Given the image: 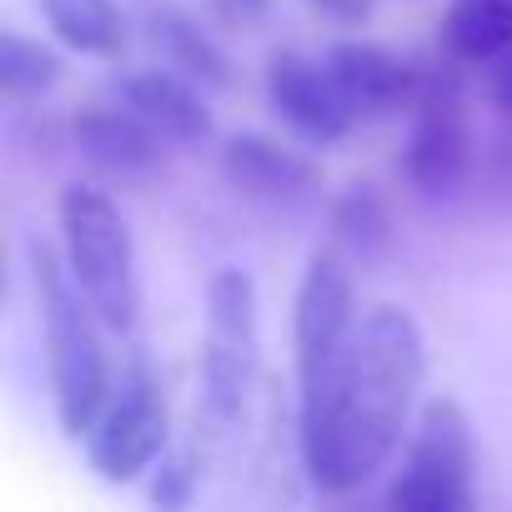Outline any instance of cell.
<instances>
[{
  "label": "cell",
  "instance_id": "cell-5",
  "mask_svg": "<svg viewBox=\"0 0 512 512\" xmlns=\"http://www.w3.org/2000/svg\"><path fill=\"white\" fill-rule=\"evenodd\" d=\"M467 71L472 66L452 61L442 46L432 61H422V96L412 106V131L402 156V171L422 196H452L482 166L472 111H467Z\"/></svg>",
  "mask_w": 512,
  "mask_h": 512
},
{
  "label": "cell",
  "instance_id": "cell-12",
  "mask_svg": "<svg viewBox=\"0 0 512 512\" xmlns=\"http://www.w3.org/2000/svg\"><path fill=\"white\" fill-rule=\"evenodd\" d=\"M221 176L256 206H307L322 191V166L267 131H231L216 151Z\"/></svg>",
  "mask_w": 512,
  "mask_h": 512
},
{
  "label": "cell",
  "instance_id": "cell-20",
  "mask_svg": "<svg viewBox=\"0 0 512 512\" xmlns=\"http://www.w3.org/2000/svg\"><path fill=\"white\" fill-rule=\"evenodd\" d=\"M206 6L226 31H256L272 16V0H206Z\"/></svg>",
  "mask_w": 512,
  "mask_h": 512
},
{
  "label": "cell",
  "instance_id": "cell-16",
  "mask_svg": "<svg viewBox=\"0 0 512 512\" xmlns=\"http://www.w3.org/2000/svg\"><path fill=\"white\" fill-rule=\"evenodd\" d=\"M437 46L452 61L482 71L512 46V0H447L437 21Z\"/></svg>",
  "mask_w": 512,
  "mask_h": 512
},
{
  "label": "cell",
  "instance_id": "cell-2",
  "mask_svg": "<svg viewBox=\"0 0 512 512\" xmlns=\"http://www.w3.org/2000/svg\"><path fill=\"white\" fill-rule=\"evenodd\" d=\"M26 267H31V292H36V312H41V347H46L56 427L71 442H86V432L96 427L101 407L116 392L111 357H106V322L76 287L66 256H61V241L31 236Z\"/></svg>",
  "mask_w": 512,
  "mask_h": 512
},
{
  "label": "cell",
  "instance_id": "cell-9",
  "mask_svg": "<svg viewBox=\"0 0 512 512\" xmlns=\"http://www.w3.org/2000/svg\"><path fill=\"white\" fill-rule=\"evenodd\" d=\"M262 86L277 121L307 146H342L357 131V116L347 111L327 61H312L307 51H272Z\"/></svg>",
  "mask_w": 512,
  "mask_h": 512
},
{
  "label": "cell",
  "instance_id": "cell-17",
  "mask_svg": "<svg viewBox=\"0 0 512 512\" xmlns=\"http://www.w3.org/2000/svg\"><path fill=\"white\" fill-rule=\"evenodd\" d=\"M332 241L362 262L372 256H387L392 241H397V226H392V206L377 186H347L337 201H332Z\"/></svg>",
  "mask_w": 512,
  "mask_h": 512
},
{
  "label": "cell",
  "instance_id": "cell-15",
  "mask_svg": "<svg viewBox=\"0 0 512 512\" xmlns=\"http://www.w3.org/2000/svg\"><path fill=\"white\" fill-rule=\"evenodd\" d=\"M51 36L91 61H121L131 46V21L116 0H36Z\"/></svg>",
  "mask_w": 512,
  "mask_h": 512
},
{
  "label": "cell",
  "instance_id": "cell-1",
  "mask_svg": "<svg viewBox=\"0 0 512 512\" xmlns=\"http://www.w3.org/2000/svg\"><path fill=\"white\" fill-rule=\"evenodd\" d=\"M422 377L427 337L417 317L402 302L367 307L337 372L297 402L302 472L322 497L367 487L397 457L402 437L417 422Z\"/></svg>",
  "mask_w": 512,
  "mask_h": 512
},
{
  "label": "cell",
  "instance_id": "cell-19",
  "mask_svg": "<svg viewBox=\"0 0 512 512\" xmlns=\"http://www.w3.org/2000/svg\"><path fill=\"white\" fill-rule=\"evenodd\" d=\"M191 497H196V462L161 457L156 462V482H151V502L156 507H191Z\"/></svg>",
  "mask_w": 512,
  "mask_h": 512
},
{
  "label": "cell",
  "instance_id": "cell-21",
  "mask_svg": "<svg viewBox=\"0 0 512 512\" xmlns=\"http://www.w3.org/2000/svg\"><path fill=\"white\" fill-rule=\"evenodd\" d=\"M482 96L497 116H512V46L482 66Z\"/></svg>",
  "mask_w": 512,
  "mask_h": 512
},
{
  "label": "cell",
  "instance_id": "cell-14",
  "mask_svg": "<svg viewBox=\"0 0 512 512\" xmlns=\"http://www.w3.org/2000/svg\"><path fill=\"white\" fill-rule=\"evenodd\" d=\"M141 31H146L151 51L161 56V66L191 76L206 91H231L236 61H231V51L221 46V36L196 11L176 6V0H151L146 16H141Z\"/></svg>",
  "mask_w": 512,
  "mask_h": 512
},
{
  "label": "cell",
  "instance_id": "cell-8",
  "mask_svg": "<svg viewBox=\"0 0 512 512\" xmlns=\"http://www.w3.org/2000/svg\"><path fill=\"white\" fill-rule=\"evenodd\" d=\"M171 452V407L166 387L146 362H131V372L116 382L111 402L101 407L96 427L86 432V462L101 472V482H136L156 472V462Z\"/></svg>",
  "mask_w": 512,
  "mask_h": 512
},
{
  "label": "cell",
  "instance_id": "cell-7",
  "mask_svg": "<svg viewBox=\"0 0 512 512\" xmlns=\"http://www.w3.org/2000/svg\"><path fill=\"white\" fill-rule=\"evenodd\" d=\"M357 282L347 267V251L317 246L307 256V272L292 302V357H297V402L312 397L342 362L357 332Z\"/></svg>",
  "mask_w": 512,
  "mask_h": 512
},
{
  "label": "cell",
  "instance_id": "cell-18",
  "mask_svg": "<svg viewBox=\"0 0 512 512\" xmlns=\"http://www.w3.org/2000/svg\"><path fill=\"white\" fill-rule=\"evenodd\" d=\"M66 76V61L56 46L26 36V31H6L0 36V96L11 106H26V101H41L61 86Z\"/></svg>",
  "mask_w": 512,
  "mask_h": 512
},
{
  "label": "cell",
  "instance_id": "cell-4",
  "mask_svg": "<svg viewBox=\"0 0 512 512\" xmlns=\"http://www.w3.org/2000/svg\"><path fill=\"white\" fill-rule=\"evenodd\" d=\"M262 377V302L241 267H216L206 282V332H201V417L231 432Z\"/></svg>",
  "mask_w": 512,
  "mask_h": 512
},
{
  "label": "cell",
  "instance_id": "cell-22",
  "mask_svg": "<svg viewBox=\"0 0 512 512\" xmlns=\"http://www.w3.org/2000/svg\"><path fill=\"white\" fill-rule=\"evenodd\" d=\"M312 11L342 31H362L377 16V0H312Z\"/></svg>",
  "mask_w": 512,
  "mask_h": 512
},
{
  "label": "cell",
  "instance_id": "cell-13",
  "mask_svg": "<svg viewBox=\"0 0 512 512\" xmlns=\"http://www.w3.org/2000/svg\"><path fill=\"white\" fill-rule=\"evenodd\" d=\"M206 86H196L191 76L171 71V66H141L111 81V96L121 106H131L141 121H151L176 151L206 146L216 136V116L201 96Z\"/></svg>",
  "mask_w": 512,
  "mask_h": 512
},
{
  "label": "cell",
  "instance_id": "cell-3",
  "mask_svg": "<svg viewBox=\"0 0 512 512\" xmlns=\"http://www.w3.org/2000/svg\"><path fill=\"white\" fill-rule=\"evenodd\" d=\"M56 231H61V256L106 322V332L131 337L141 322V256H136V231L121 211V201L96 186V181H71L56 196Z\"/></svg>",
  "mask_w": 512,
  "mask_h": 512
},
{
  "label": "cell",
  "instance_id": "cell-6",
  "mask_svg": "<svg viewBox=\"0 0 512 512\" xmlns=\"http://www.w3.org/2000/svg\"><path fill=\"white\" fill-rule=\"evenodd\" d=\"M472 472H477V442H472L467 407L457 397H432L422 402L412 422V442L387 487V507L392 512H467Z\"/></svg>",
  "mask_w": 512,
  "mask_h": 512
},
{
  "label": "cell",
  "instance_id": "cell-10",
  "mask_svg": "<svg viewBox=\"0 0 512 512\" xmlns=\"http://www.w3.org/2000/svg\"><path fill=\"white\" fill-rule=\"evenodd\" d=\"M66 136H71L76 156L111 181H151L166 171V156L176 151L151 121H141L116 96L76 106L66 121Z\"/></svg>",
  "mask_w": 512,
  "mask_h": 512
},
{
  "label": "cell",
  "instance_id": "cell-11",
  "mask_svg": "<svg viewBox=\"0 0 512 512\" xmlns=\"http://www.w3.org/2000/svg\"><path fill=\"white\" fill-rule=\"evenodd\" d=\"M322 61H327L347 111L357 116V126H382V121L412 116V106L422 96V66L382 41H337Z\"/></svg>",
  "mask_w": 512,
  "mask_h": 512
}]
</instances>
